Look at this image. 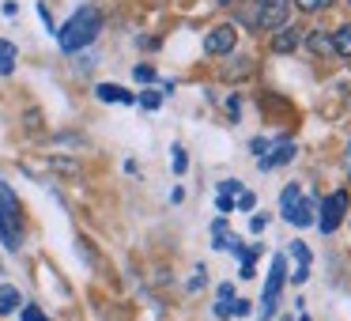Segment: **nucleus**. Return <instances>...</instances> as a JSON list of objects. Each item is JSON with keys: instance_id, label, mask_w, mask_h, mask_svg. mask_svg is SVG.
<instances>
[{"instance_id": "nucleus-1", "label": "nucleus", "mask_w": 351, "mask_h": 321, "mask_svg": "<svg viewBox=\"0 0 351 321\" xmlns=\"http://www.w3.org/2000/svg\"><path fill=\"white\" fill-rule=\"evenodd\" d=\"M99 34H102V12L84 4V8H76L64 19V27H57V46L64 54H84L87 46H95Z\"/></svg>"}, {"instance_id": "nucleus-2", "label": "nucleus", "mask_w": 351, "mask_h": 321, "mask_svg": "<svg viewBox=\"0 0 351 321\" xmlns=\"http://www.w3.org/2000/svg\"><path fill=\"white\" fill-rule=\"evenodd\" d=\"M0 242L8 253L23 250V204L8 182H0Z\"/></svg>"}, {"instance_id": "nucleus-3", "label": "nucleus", "mask_w": 351, "mask_h": 321, "mask_svg": "<svg viewBox=\"0 0 351 321\" xmlns=\"http://www.w3.org/2000/svg\"><path fill=\"white\" fill-rule=\"evenodd\" d=\"M287 4L291 0H250L245 23H250L253 31H276V27H283V19H287Z\"/></svg>"}, {"instance_id": "nucleus-4", "label": "nucleus", "mask_w": 351, "mask_h": 321, "mask_svg": "<svg viewBox=\"0 0 351 321\" xmlns=\"http://www.w3.org/2000/svg\"><path fill=\"white\" fill-rule=\"evenodd\" d=\"M283 283H287V257L276 253L272 257V268H268V280H265V295H261V321H268L280 306V295H283Z\"/></svg>"}, {"instance_id": "nucleus-5", "label": "nucleus", "mask_w": 351, "mask_h": 321, "mask_svg": "<svg viewBox=\"0 0 351 321\" xmlns=\"http://www.w3.org/2000/svg\"><path fill=\"white\" fill-rule=\"evenodd\" d=\"M343 215H348V193H328L325 200H321V219H313L321 227V235H332L336 227L343 223Z\"/></svg>"}, {"instance_id": "nucleus-6", "label": "nucleus", "mask_w": 351, "mask_h": 321, "mask_svg": "<svg viewBox=\"0 0 351 321\" xmlns=\"http://www.w3.org/2000/svg\"><path fill=\"white\" fill-rule=\"evenodd\" d=\"M234 46H238V27L234 23L212 27L208 38H204V54L208 57H227V54H234Z\"/></svg>"}, {"instance_id": "nucleus-7", "label": "nucleus", "mask_w": 351, "mask_h": 321, "mask_svg": "<svg viewBox=\"0 0 351 321\" xmlns=\"http://www.w3.org/2000/svg\"><path fill=\"white\" fill-rule=\"evenodd\" d=\"M291 159H295V140L280 136V140H272V144H268V152L257 159V167L261 170H276V167H287Z\"/></svg>"}, {"instance_id": "nucleus-8", "label": "nucleus", "mask_w": 351, "mask_h": 321, "mask_svg": "<svg viewBox=\"0 0 351 321\" xmlns=\"http://www.w3.org/2000/svg\"><path fill=\"white\" fill-rule=\"evenodd\" d=\"M302 46V31H295V27H276L272 31V38H268V49L272 54H280V57H287V54H295V49Z\"/></svg>"}, {"instance_id": "nucleus-9", "label": "nucleus", "mask_w": 351, "mask_h": 321, "mask_svg": "<svg viewBox=\"0 0 351 321\" xmlns=\"http://www.w3.org/2000/svg\"><path fill=\"white\" fill-rule=\"evenodd\" d=\"M95 95H99L102 102H117V106H136V95L125 91V87H117V84H99V87H95Z\"/></svg>"}, {"instance_id": "nucleus-10", "label": "nucleus", "mask_w": 351, "mask_h": 321, "mask_svg": "<svg viewBox=\"0 0 351 321\" xmlns=\"http://www.w3.org/2000/svg\"><path fill=\"white\" fill-rule=\"evenodd\" d=\"M291 257L298 261V268H295V276H291V280L306 283V280H310V250H306V242H291Z\"/></svg>"}, {"instance_id": "nucleus-11", "label": "nucleus", "mask_w": 351, "mask_h": 321, "mask_svg": "<svg viewBox=\"0 0 351 321\" xmlns=\"http://www.w3.org/2000/svg\"><path fill=\"white\" fill-rule=\"evenodd\" d=\"M23 310V295H19V287H12V283H4L0 287V318H8V313Z\"/></svg>"}, {"instance_id": "nucleus-12", "label": "nucleus", "mask_w": 351, "mask_h": 321, "mask_svg": "<svg viewBox=\"0 0 351 321\" xmlns=\"http://www.w3.org/2000/svg\"><path fill=\"white\" fill-rule=\"evenodd\" d=\"M234 287H230V283H223V287L219 291H215V318H219V321H227L230 318V306H234Z\"/></svg>"}, {"instance_id": "nucleus-13", "label": "nucleus", "mask_w": 351, "mask_h": 321, "mask_svg": "<svg viewBox=\"0 0 351 321\" xmlns=\"http://www.w3.org/2000/svg\"><path fill=\"white\" fill-rule=\"evenodd\" d=\"M298 200H302V185H295V182H291L287 189L280 193V215H283V219H291V212L298 208Z\"/></svg>"}, {"instance_id": "nucleus-14", "label": "nucleus", "mask_w": 351, "mask_h": 321, "mask_svg": "<svg viewBox=\"0 0 351 321\" xmlns=\"http://www.w3.org/2000/svg\"><path fill=\"white\" fill-rule=\"evenodd\" d=\"M313 212H317V204H313L310 197H302V200H298V208L291 212L287 223H295V227H313Z\"/></svg>"}, {"instance_id": "nucleus-15", "label": "nucleus", "mask_w": 351, "mask_h": 321, "mask_svg": "<svg viewBox=\"0 0 351 321\" xmlns=\"http://www.w3.org/2000/svg\"><path fill=\"white\" fill-rule=\"evenodd\" d=\"M332 38V54H340L343 61H351V23H343L336 34H328Z\"/></svg>"}, {"instance_id": "nucleus-16", "label": "nucleus", "mask_w": 351, "mask_h": 321, "mask_svg": "<svg viewBox=\"0 0 351 321\" xmlns=\"http://www.w3.org/2000/svg\"><path fill=\"white\" fill-rule=\"evenodd\" d=\"M306 46H310L317 57H328V54H332V38H328L325 31H306Z\"/></svg>"}, {"instance_id": "nucleus-17", "label": "nucleus", "mask_w": 351, "mask_h": 321, "mask_svg": "<svg viewBox=\"0 0 351 321\" xmlns=\"http://www.w3.org/2000/svg\"><path fill=\"white\" fill-rule=\"evenodd\" d=\"M16 61H19V49H16V42L0 38V72H4V76H8V72L16 69Z\"/></svg>"}, {"instance_id": "nucleus-18", "label": "nucleus", "mask_w": 351, "mask_h": 321, "mask_svg": "<svg viewBox=\"0 0 351 321\" xmlns=\"http://www.w3.org/2000/svg\"><path fill=\"white\" fill-rule=\"evenodd\" d=\"M140 106H144V110H159L162 106V91H155V87H147V91H140Z\"/></svg>"}, {"instance_id": "nucleus-19", "label": "nucleus", "mask_w": 351, "mask_h": 321, "mask_svg": "<svg viewBox=\"0 0 351 321\" xmlns=\"http://www.w3.org/2000/svg\"><path fill=\"white\" fill-rule=\"evenodd\" d=\"M238 193H245V189H242V182H238V178H227V182H219V193H215V197H230V200H238Z\"/></svg>"}, {"instance_id": "nucleus-20", "label": "nucleus", "mask_w": 351, "mask_h": 321, "mask_svg": "<svg viewBox=\"0 0 351 321\" xmlns=\"http://www.w3.org/2000/svg\"><path fill=\"white\" fill-rule=\"evenodd\" d=\"M336 0H295L298 12H321V8H332Z\"/></svg>"}, {"instance_id": "nucleus-21", "label": "nucleus", "mask_w": 351, "mask_h": 321, "mask_svg": "<svg viewBox=\"0 0 351 321\" xmlns=\"http://www.w3.org/2000/svg\"><path fill=\"white\" fill-rule=\"evenodd\" d=\"M132 76H136V84H155V69H152V64H136Z\"/></svg>"}, {"instance_id": "nucleus-22", "label": "nucleus", "mask_w": 351, "mask_h": 321, "mask_svg": "<svg viewBox=\"0 0 351 321\" xmlns=\"http://www.w3.org/2000/svg\"><path fill=\"white\" fill-rule=\"evenodd\" d=\"M185 167H189V159H185V147L174 144V174H185Z\"/></svg>"}, {"instance_id": "nucleus-23", "label": "nucleus", "mask_w": 351, "mask_h": 321, "mask_svg": "<svg viewBox=\"0 0 351 321\" xmlns=\"http://www.w3.org/2000/svg\"><path fill=\"white\" fill-rule=\"evenodd\" d=\"M19 318H23V321H46V313H42L38 306H27V302H23V310H19Z\"/></svg>"}, {"instance_id": "nucleus-24", "label": "nucleus", "mask_w": 351, "mask_h": 321, "mask_svg": "<svg viewBox=\"0 0 351 321\" xmlns=\"http://www.w3.org/2000/svg\"><path fill=\"white\" fill-rule=\"evenodd\" d=\"M234 208H242V212H253V208H257V200H253V193H238Z\"/></svg>"}, {"instance_id": "nucleus-25", "label": "nucleus", "mask_w": 351, "mask_h": 321, "mask_svg": "<svg viewBox=\"0 0 351 321\" xmlns=\"http://www.w3.org/2000/svg\"><path fill=\"white\" fill-rule=\"evenodd\" d=\"M265 227H268V215H265V212L250 215V230H253V235H261V230H265Z\"/></svg>"}, {"instance_id": "nucleus-26", "label": "nucleus", "mask_w": 351, "mask_h": 321, "mask_svg": "<svg viewBox=\"0 0 351 321\" xmlns=\"http://www.w3.org/2000/svg\"><path fill=\"white\" fill-rule=\"evenodd\" d=\"M38 19L46 23V31H49V34H57V23H53V16H49V8H46V4H38Z\"/></svg>"}, {"instance_id": "nucleus-27", "label": "nucleus", "mask_w": 351, "mask_h": 321, "mask_svg": "<svg viewBox=\"0 0 351 321\" xmlns=\"http://www.w3.org/2000/svg\"><path fill=\"white\" fill-rule=\"evenodd\" d=\"M215 208H219V215H230V212H234V200H230V197H215Z\"/></svg>"}, {"instance_id": "nucleus-28", "label": "nucleus", "mask_w": 351, "mask_h": 321, "mask_svg": "<svg viewBox=\"0 0 351 321\" xmlns=\"http://www.w3.org/2000/svg\"><path fill=\"white\" fill-rule=\"evenodd\" d=\"M230 313H234V318H245V313H250V302H245V298H234V306H230Z\"/></svg>"}, {"instance_id": "nucleus-29", "label": "nucleus", "mask_w": 351, "mask_h": 321, "mask_svg": "<svg viewBox=\"0 0 351 321\" xmlns=\"http://www.w3.org/2000/svg\"><path fill=\"white\" fill-rule=\"evenodd\" d=\"M268 144H272V140H265V136H257V140H253V155H257V159H261V155H265V152H268Z\"/></svg>"}, {"instance_id": "nucleus-30", "label": "nucleus", "mask_w": 351, "mask_h": 321, "mask_svg": "<svg viewBox=\"0 0 351 321\" xmlns=\"http://www.w3.org/2000/svg\"><path fill=\"white\" fill-rule=\"evenodd\" d=\"M227 114H230V121H238V99H234V95L227 99Z\"/></svg>"}, {"instance_id": "nucleus-31", "label": "nucleus", "mask_w": 351, "mask_h": 321, "mask_svg": "<svg viewBox=\"0 0 351 321\" xmlns=\"http://www.w3.org/2000/svg\"><path fill=\"white\" fill-rule=\"evenodd\" d=\"M343 163H348V170H351V144H348V155H343Z\"/></svg>"}, {"instance_id": "nucleus-32", "label": "nucleus", "mask_w": 351, "mask_h": 321, "mask_svg": "<svg viewBox=\"0 0 351 321\" xmlns=\"http://www.w3.org/2000/svg\"><path fill=\"white\" fill-rule=\"evenodd\" d=\"M298 321H310V318H306V313H302V318H298Z\"/></svg>"}, {"instance_id": "nucleus-33", "label": "nucleus", "mask_w": 351, "mask_h": 321, "mask_svg": "<svg viewBox=\"0 0 351 321\" xmlns=\"http://www.w3.org/2000/svg\"><path fill=\"white\" fill-rule=\"evenodd\" d=\"M280 321H291V318H280Z\"/></svg>"}, {"instance_id": "nucleus-34", "label": "nucleus", "mask_w": 351, "mask_h": 321, "mask_svg": "<svg viewBox=\"0 0 351 321\" xmlns=\"http://www.w3.org/2000/svg\"><path fill=\"white\" fill-rule=\"evenodd\" d=\"M348 4H351V0H348Z\"/></svg>"}]
</instances>
